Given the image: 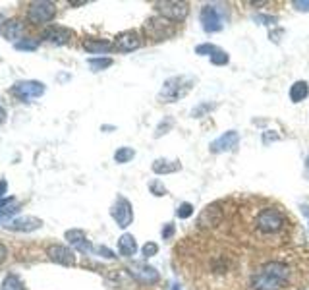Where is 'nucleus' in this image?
<instances>
[{
    "label": "nucleus",
    "instance_id": "obj_6",
    "mask_svg": "<svg viewBox=\"0 0 309 290\" xmlns=\"http://www.w3.org/2000/svg\"><path fill=\"white\" fill-rule=\"evenodd\" d=\"M27 16L33 23H48L55 20L56 16V4L55 2H46V0H37L29 4Z\"/></svg>",
    "mask_w": 309,
    "mask_h": 290
},
{
    "label": "nucleus",
    "instance_id": "obj_5",
    "mask_svg": "<svg viewBox=\"0 0 309 290\" xmlns=\"http://www.w3.org/2000/svg\"><path fill=\"white\" fill-rule=\"evenodd\" d=\"M154 8L159 12V16L166 18L168 22L180 23L184 22L189 16V4L188 2H178V0H163V2H157Z\"/></svg>",
    "mask_w": 309,
    "mask_h": 290
},
{
    "label": "nucleus",
    "instance_id": "obj_19",
    "mask_svg": "<svg viewBox=\"0 0 309 290\" xmlns=\"http://www.w3.org/2000/svg\"><path fill=\"white\" fill-rule=\"evenodd\" d=\"M221 219H222V211L217 209V205H211L209 209H205L201 217H199L197 225L201 226H217L221 225Z\"/></svg>",
    "mask_w": 309,
    "mask_h": 290
},
{
    "label": "nucleus",
    "instance_id": "obj_2",
    "mask_svg": "<svg viewBox=\"0 0 309 290\" xmlns=\"http://www.w3.org/2000/svg\"><path fill=\"white\" fill-rule=\"evenodd\" d=\"M193 84H195V79L189 77V75L168 77L163 84V89L159 91V101L161 103H178L193 89Z\"/></svg>",
    "mask_w": 309,
    "mask_h": 290
},
{
    "label": "nucleus",
    "instance_id": "obj_22",
    "mask_svg": "<svg viewBox=\"0 0 309 290\" xmlns=\"http://www.w3.org/2000/svg\"><path fill=\"white\" fill-rule=\"evenodd\" d=\"M2 35L8 41L20 39V35H22V23L18 22V20H6V23L2 25Z\"/></svg>",
    "mask_w": 309,
    "mask_h": 290
},
{
    "label": "nucleus",
    "instance_id": "obj_13",
    "mask_svg": "<svg viewBox=\"0 0 309 290\" xmlns=\"http://www.w3.org/2000/svg\"><path fill=\"white\" fill-rule=\"evenodd\" d=\"M130 273L133 275V279L139 280L141 284H157L159 279H161L157 269L151 267V265H143V263H132Z\"/></svg>",
    "mask_w": 309,
    "mask_h": 290
},
{
    "label": "nucleus",
    "instance_id": "obj_27",
    "mask_svg": "<svg viewBox=\"0 0 309 290\" xmlns=\"http://www.w3.org/2000/svg\"><path fill=\"white\" fill-rule=\"evenodd\" d=\"M149 190H151V193H153V195H157V197H163V195H166V193H168L166 186H165L163 182H161L159 178H157V180H151V182H149Z\"/></svg>",
    "mask_w": 309,
    "mask_h": 290
},
{
    "label": "nucleus",
    "instance_id": "obj_12",
    "mask_svg": "<svg viewBox=\"0 0 309 290\" xmlns=\"http://www.w3.org/2000/svg\"><path fill=\"white\" fill-rule=\"evenodd\" d=\"M238 141H240V134H238L236 130H228V132L222 134L221 138L211 141L209 149H211V153H226V151L234 149V147L238 145Z\"/></svg>",
    "mask_w": 309,
    "mask_h": 290
},
{
    "label": "nucleus",
    "instance_id": "obj_33",
    "mask_svg": "<svg viewBox=\"0 0 309 290\" xmlns=\"http://www.w3.org/2000/svg\"><path fill=\"white\" fill-rule=\"evenodd\" d=\"M172 128V120L166 118L165 122H161L159 126H157V132H154V138H159V136H165L168 130Z\"/></svg>",
    "mask_w": 309,
    "mask_h": 290
},
{
    "label": "nucleus",
    "instance_id": "obj_4",
    "mask_svg": "<svg viewBox=\"0 0 309 290\" xmlns=\"http://www.w3.org/2000/svg\"><path fill=\"white\" fill-rule=\"evenodd\" d=\"M143 33L151 41H166L176 35V25L163 16H153L143 23Z\"/></svg>",
    "mask_w": 309,
    "mask_h": 290
},
{
    "label": "nucleus",
    "instance_id": "obj_32",
    "mask_svg": "<svg viewBox=\"0 0 309 290\" xmlns=\"http://www.w3.org/2000/svg\"><path fill=\"white\" fill-rule=\"evenodd\" d=\"M174 234H176V226H174V223H166V225L163 226V232H161L163 240H170V238H174Z\"/></svg>",
    "mask_w": 309,
    "mask_h": 290
},
{
    "label": "nucleus",
    "instance_id": "obj_18",
    "mask_svg": "<svg viewBox=\"0 0 309 290\" xmlns=\"http://www.w3.org/2000/svg\"><path fill=\"white\" fill-rule=\"evenodd\" d=\"M153 172L159 176H165V174H172V172L182 171V162L180 161H170V159H157L153 162Z\"/></svg>",
    "mask_w": 309,
    "mask_h": 290
},
{
    "label": "nucleus",
    "instance_id": "obj_46",
    "mask_svg": "<svg viewBox=\"0 0 309 290\" xmlns=\"http://www.w3.org/2000/svg\"><path fill=\"white\" fill-rule=\"evenodd\" d=\"M72 6H83V4H87V2H70Z\"/></svg>",
    "mask_w": 309,
    "mask_h": 290
},
{
    "label": "nucleus",
    "instance_id": "obj_23",
    "mask_svg": "<svg viewBox=\"0 0 309 290\" xmlns=\"http://www.w3.org/2000/svg\"><path fill=\"white\" fill-rule=\"evenodd\" d=\"M87 64L93 72H102V70L112 66V58H109V56H91V58H87Z\"/></svg>",
    "mask_w": 309,
    "mask_h": 290
},
{
    "label": "nucleus",
    "instance_id": "obj_25",
    "mask_svg": "<svg viewBox=\"0 0 309 290\" xmlns=\"http://www.w3.org/2000/svg\"><path fill=\"white\" fill-rule=\"evenodd\" d=\"M135 157V151L132 147H118L116 153H114V162L118 164H124V162H130Z\"/></svg>",
    "mask_w": 309,
    "mask_h": 290
},
{
    "label": "nucleus",
    "instance_id": "obj_36",
    "mask_svg": "<svg viewBox=\"0 0 309 290\" xmlns=\"http://www.w3.org/2000/svg\"><path fill=\"white\" fill-rule=\"evenodd\" d=\"M292 6L298 12H309V0H294Z\"/></svg>",
    "mask_w": 309,
    "mask_h": 290
},
{
    "label": "nucleus",
    "instance_id": "obj_3",
    "mask_svg": "<svg viewBox=\"0 0 309 290\" xmlns=\"http://www.w3.org/2000/svg\"><path fill=\"white\" fill-rule=\"evenodd\" d=\"M255 226L263 234H276L284 228V215L275 207H265L255 217Z\"/></svg>",
    "mask_w": 309,
    "mask_h": 290
},
{
    "label": "nucleus",
    "instance_id": "obj_35",
    "mask_svg": "<svg viewBox=\"0 0 309 290\" xmlns=\"http://www.w3.org/2000/svg\"><path fill=\"white\" fill-rule=\"evenodd\" d=\"M95 252H97L99 256H102V258H107V259H114V258H116V256H114V252H112L111 247H107V246L95 247Z\"/></svg>",
    "mask_w": 309,
    "mask_h": 290
},
{
    "label": "nucleus",
    "instance_id": "obj_8",
    "mask_svg": "<svg viewBox=\"0 0 309 290\" xmlns=\"http://www.w3.org/2000/svg\"><path fill=\"white\" fill-rule=\"evenodd\" d=\"M46 87H44L43 81L39 79H25V81H20L12 87V93L16 97H20L23 101H29V99H37V97L44 95Z\"/></svg>",
    "mask_w": 309,
    "mask_h": 290
},
{
    "label": "nucleus",
    "instance_id": "obj_17",
    "mask_svg": "<svg viewBox=\"0 0 309 290\" xmlns=\"http://www.w3.org/2000/svg\"><path fill=\"white\" fill-rule=\"evenodd\" d=\"M81 45H83V51H87L91 54H102L114 49V45L107 39H83Z\"/></svg>",
    "mask_w": 309,
    "mask_h": 290
},
{
    "label": "nucleus",
    "instance_id": "obj_11",
    "mask_svg": "<svg viewBox=\"0 0 309 290\" xmlns=\"http://www.w3.org/2000/svg\"><path fill=\"white\" fill-rule=\"evenodd\" d=\"M141 37H139V33L137 31H124L120 35H116V39H114V49L116 51H120V53H133V51H137L139 47H141Z\"/></svg>",
    "mask_w": 309,
    "mask_h": 290
},
{
    "label": "nucleus",
    "instance_id": "obj_26",
    "mask_svg": "<svg viewBox=\"0 0 309 290\" xmlns=\"http://www.w3.org/2000/svg\"><path fill=\"white\" fill-rule=\"evenodd\" d=\"M211 62H213L215 66H226L228 62H230V56H228V53H226V51L219 49L217 53L211 56Z\"/></svg>",
    "mask_w": 309,
    "mask_h": 290
},
{
    "label": "nucleus",
    "instance_id": "obj_20",
    "mask_svg": "<svg viewBox=\"0 0 309 290\" xmlns=\"http://www.w3.org/2000/svg\"><path fill=\"white\" fill-rule=\"evenodd\" d=\"M118 252H120V256H124V258H132L133 254L137 252V244H135V238L132 236V234H122L120 238H118Z\"/></svg>",
    "mask_w": 309,
    "mask_h": 290
},
{
    "label": "nucleus",
    "instance_id": "obj_21",
    "mask_svg": "<svg viewBox=\"0 0 309 290\" xmlns=\"http://www.w3.org/2000/svg\"><path fill=\"white\" fill-rule=\"evenodd\" d=\"M307 97H309L307 81L299 79V81H296L294 86L290 87V101H292V103H301V101H305Z\"/></svg>",
    "mask_w": 309,
    "mask_h": 290
},
{
    "label": "nucleus",
    "instance_id": "obj_31",
    "mask_svg": "<svg viewBox=\"0 0 309 290\" xmlns=\"http://www.w3.org/2000/svg\"><path fill=\"white\" fill-rule=\"evenodd\" d=\"M176 215H178V219H189V217L193 215V205L191 203H182L180 207H178V211H176Z\"/></svg>",
    "mask_w": 309,
    "mask_h": 290
},
{
    "label": "nucleus",
    "instance_id": "obj_1",
    "mask_svg": "<svg viewBox=\"0 0 309 290\" xmlns=\"http://www.w3.org/2000/svg\"><path fill=\"white\" fill-rule=\"evenodd\" d=\"M290 279V267L282 261H267L253 271L249 284L251 290H280Z\"/></svg>",
    "mask_w": 309,
    "mask_h": 290
},
{
    "label": "nucleus",
    "instance_id": "obj_10",
    "mask_svg": "<svg viewBox=\"0 0 309 290\" xmlns=\"http://www.w3.org/2000/svg\"><path fill=\"white\" fill-rule=\"evenodd\" d=\"M201 25L207 33H219L222 29V18L219 14V8L207 4L201 8Z\"/></svg>",
    "mask_w": 309,
    "mask_h": 290
},
{
    "label": "nucleus",
    "instance_id": "obj_16",
    "mask_svg": "<svg viewBox=\"0 0 309 290\" xmlns=\"http://www.w3.org/2000/svg\"><path fill=\"white\" fill-rule=\"evenodd\" d=\"M43 39L53 45H66L72 39V31L62 25H48L43 31Z\"/></svg>",
    "mask_w": 309,
    "mask_h": 290
},
{
    "label": "nucleus",
    "instance_id": "obj_38",
    "mask_svg": "<svg viewBox=\"0 0 309 290\" xmlns=\"http://www.w3.org/2000/svg\"><path fill=\"white\" fill-rule=\"evenodd\" d=\"M215 107H217V105H207V107H205V105H199V107L193 110V116H195V118H199V116H201V112H205V114H207V112H209V110H213Z\"/></svg>",
    "mask_w": 309,
    "mask_h": 290
},
{
    "label": "nucleus",
    "instance_id": "obj_34",
    "mask_svg": "<svg viewBox=\"0 0 309 290\" xmlns=\"http://www.w3.org/2000/svg\"><path fill=\"white\" fill-rule=\"evenodd\" d=\"M255 22L263 23V25H271V23L278 22V18H276V16H265V14H257V16H255Z\"/></svg>",
    "mask_w": 309,
    "mask_h": 290
},
{
    "label": "nucleus",
    "instance_id": "obj_24",
    "mask_svg": "<svg viewBox=\"0 0 309 290\" xmlns=\"http://www.w3.org/2000/svg\"><path fill=\"white\" fill-rule=\"evenodd\" d=\"M0 288L2 290H25V286H23V282L20 280V277H16V275H6L4 280H2V284H0Z\"/></svg>",
    "mask_w": 309,
    "mask_h": 290
},
{
    "label": "nucleus",
    "instance_id": "obj_47",
    "mask_svg": "<svg viewBox=\"0 0 309 290\" xmlns=\"http://www.w3.org/2000/svg\"><path fill=\"white\" fill-rule=\"evenodd\" d=\"M170 290H180V284H172V286H170Z\"/></svg>",
    "mask_w": 309,
    "mask_h": 290
},
{
    "label": "nucleus",
    "instance_id": "obj_7",
    "mask_svg": "<svg viewBox=\"0 0 309 290\" xmlns=\"http://www.w3.org/2000/svg\"><path fill=\"white\" fill-rule=\"evenodd\" d=\"M111 215L114 219V223L120 226V228H128L133 221V209L130 199H126L124 195H118L114 205L111 207Z\"/></svg>",
    "mask_w": 309,
    "mask_h": 290
},
{
    "label": "nucleus",
    "instance_id": "obj_14",
    "mask_svg": "<svg viewBox=\"0 0 309 290\" xmlns=\"http://www.w3.org/2000/svg\"><path fill=\"white\" fill-rule=\"evenodd\" d=\"M64 240H66L70 246L76 247L77 252H81V254H91V252H95V246L89 242L87 238H85V232L79 230V228H70V230H66Z\"/></svg>",
    "mask_w": 309,
    "mask_h": 290
},
{
    "label": "nucleus",
    "instance_id": "obj_44",
    "mask_svg": "<svg viewBox=\"0 0 309 290\" xmlns=\"http://www.w3.org/2000/svg\"><path fill=\"white\" fill-rule=\"evenodd\" d=\"M305 176H307V180H309V155H307V159H305Z\"/></svg>",
    "mask_w": 309,
    "mask_h": 290
},
{
    "label": "nucleus",
    "instance_id": "obj_9",
    "mask_svg": "<svg viewBox=\"0 0 309 290\" xmlns=\"http://www.w3.org/2000/svg\"><path fill=\"white\" fill-rule=\"evenodd\" d=\"M46 256H48L50 261H55L62 267H74L76 265L74 250H70L68 246H62V244H50L46 247Z\"/></svg>",
    "mask_w": 309,
    "mask_h": 290
},
{
    "label": "nucleus",
    "instance_id": "obj_43",
    "mask_svg": "<svg viewBox=\"0 0 309 290\" xmlns=\"http://www.w3.org/2000/svg\"><path fill=\"white\" fill-rule=\"evenodd\" d=\"M301 213L307 217V221H309V205L307 203H301Z\"/></svg>",
    "mask_w": 309,
    "mask_h": 290
},
{
    "label": "nucleus",
    "instance_id": "obj_41",
    "mask_svg": "<svg viewBox=\"0 0 309 290\" xmlns=\"http://www.w3.org/2000/svg\"><path fill=\"white\" fill-rule=\"evenodd\" d=\"M12 215H16V213H6V211H0V225H2V223H10Z\"/></svg>",
    "mask_w": 309,
    "mask_h": 290
},
{
    "label": "nucleus",
    "instance_id": "obj_39",
    "mask_svg": "<svg viewBox=\"0 0 309 290\" xmlns=\"http://www.w3.org/2000/svg\"><path fill=\"white\" fill-rule=\"evenodd\" d=\"M6 190H8V182L4 178H0V199L6 197Z\"/></svg>",
    "mask_w": 309,
    "mask_h": 290
},
{
    "label": "nucleus",
    "instance_id": "obj_40",
    "mask_svg": "<svg viewBox=\"0 0 309 290\" xmlns=\"http://www.w3.org/2000/svg\"><path fill=\"white\" fill-rule=\"evenodd\" d=\"M6 258H8V250H6V246L0 242V265L6 261Z\"/></svg>",
    "mask_w": 309,
    "mask_h": 290
},
{
    "label": "nucleus",
    "instance_id": "obj_28",
    "mask_svg": "<svg viewBox=\"0 0 309 290\" xmlns=\"http://www.w3.org/2000/svg\"><path fill=\"white\" fill-rule=\"evenodd\" d=\"M14 47L18 51H37L39 49V41H31V39H22V41H16Z\"/></svg>",
    "mask_w": 309,
    "mask_h": 290
},
{
    "label": "nucleus",
    "instance_id": "obj_15",
    "mask_svg": "<svg viewBox=\"0 0 309 290\" xmlns=\"http://www.w3.org/2000/svg\"><path fill=\"white\" fill-rule=\"evenodd\" d=\"M43 226V221L37 217H16L6 225L8 230H18V232H33Z\"/></svg>",
    "mask_w": 309,
    "mask_h": 290
},
{
    "label": "nucleus",
    "instance_id": "obj_45",
    "mask_svg": "<svg viewBox=\"0 0 309 290\" xmlns=\"http://www.w3.org/2000/svg\"><path fill=\"white\" fill-rule=\"evenodd\" d=\"M4 23H6V18L0 14V31H2V25H4Z\"/></svg>",
    "mask_w": 309,
    "mask_h": 290
},
{
    "label": "nucleus",
    "instance_id": "obj_42",
    "mask_svg": "<svg viewBox=\"0 0 309 290\" xmlns=\"http://www.w3.org/2000/svg\"><path fill=\"white\" fill-rule=\"evenodd\" d=\"M4 122H6V108L0 103V124H4Z\"/></svg>",
    "mask_w": 309,
    "mask_h": 290
},
{
    "label": "nucleus",
    "instance_id": "obj_30",
    "mask_svg": "<svg viewBox=\"0 0 309 290\" xmlns=\"http://www.w3.org/2000/svg\"><path fill=\"white\" fill-rule=\"evenodd\" d=\"M219 51V47H215V45H211V43H203V45H197L195 47V54H199V56H213V54Z\"/></svg>",
    "mask_w": 309,
    "mask_h": 290
},
{
    "label": "nucleus",
    "instance_id": "obj_37",
    "mask_svg": "<svg viewBox=\"0 0 309 290\" xmlns=\"http://www.w3.org/2000/svg\"><path fill=\"white\" fill-rule=\"evenodd\" d=\"M261 140H263V143H265V145H269V143H273V141L280 140V136H278V134H275V132H265Z\"/></svg>",
    "mask_w": 309,
    "mask_h": 290
},
{
    "label": "nucleus",
    "instance_id": "obj_29",
    "mask_svg": "<svg viewBox=\"0 0 309 290\" xmlns=\"http://www.w3.org/2000/svg\"><path fill=\"white\" fill-rule=\"evenodd\" d=\"M157 254H159V244L157 242H145L143 247H141V256L145 259H149V258H154Z\"/></svg>",
    "mask_w": 309,
    "mask_h": 290
}]
</instances>
